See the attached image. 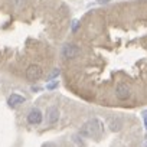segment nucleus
<instances>
[{"label": "nucleus", "instance_id": "0eeeda50", "mask_svg": "<svg viewBox=\"0 0 147 147\" xmlns=\"http://www.w3.org/2000/svg\"><path fill=\"white\" fill-rule=\"evenodd\" d=\"M46 120H48V124H51V125L55 124V123H58V120H59V111H58L56 107H51V108H48Z\"/></svg>", "mask_w": 147, "mask_h": 147}, {"label": "nucleus", "instance_id": "6e6552de", "mask_svg": "<svg viewBox=\"0 0 147 147\" xmlns=\"http://www.w3.org/2000/svg\"><path fill=\"white\" fill-rule=\"evenodd\" d=\"M121 125H123V123H121V120H120V118L113 117V118H110V120H108V127H110L113 131H120Z\"/></svg>", "mask_w": 147, "mask_h": 147}, {"label": "nucleus", "instance_id": "9d476101", "mask_svg": "<svg viewBox=\"0 0 147 147\" xmlns=\"http://www.w3.org/2000/svg\"><path fill=\"white\" fill-rule=\"evenodd\" d=\"M58 84H59L58 81H52V82H49V84L46 85V88H48V90H53V88L58 87Z\"/></svg>", "mask_w": 147, "mask_h": 147}, {"label": "nucleus", "instance_id": "2eb2a0df", "mask_svg": "<svg viewBox=\"0 0 147 147\" xmlns=\"http://www.w3.org/2000/svg\"><path fill=\"white\" fill-rule=\"evenodd\" d=\"M100 3H107V2H110V0H98Z\"/></svg>", "mask_w": 147, "mask_h": 147}, {"label": "nucleus", "instance_id": "4468645a", "mask_svg": "<svg viewBox=\"0 0 147 147\" xmlns=\"http://www.w3.org/2000/svg\"><path fill=\"white\" fill-rule=\"evenodd\" d=\"M143 147H147V136L144 137V143H143Z\"/></svg>", "mask_w": 147, "mask_h": 147}, {"label": "nucleus", "instance_id": "9b49d317", "mask_svg": "<svg viewBox=\"0 0 147 147\" xmlns=\"http://www.w3.org/2000/svg\"><path fill=\"white\" fill-rule=\"evenodd\" d=\"M12 3L16 6V7H20V6H23V3H25V0H12Z\"/></svg>", "mask_w": 147, "mask_h": 147}, {"label": "nucleus", "instance_id": "20e7f679", "mask_svg": "<svg viewBox=\"0 0 147 147\" xmlns=\"http://www.w3.org/2000/svg\"><path fill=\"white\" fill-rule=\"evenodd\" d=\"M42 118L43 117H42V113L39 108H32L28 114V123L30 125H39L42 123Z\"/></svg>", "mask_w": 147, "mask_h": 147}, {"label": "nucleus", "instance_id": "f03ea898", "mask_svg": "<svg viewBox=\"0 0 147 147\" xmlns=\"http://www.w3.org/2000/svg\"><path fill=\"white\" fill-rule=\"evenodd\" d=\"M42 68L36 63H32L28 69H26V78L29 81H38L40 77H42Z\"/></svg>", "mask_w": 147, "mask_h": 147}, {"label": "nucleus", "instance_id": "f257e3e1", "mask_svg": "<svg viewBox=\"0 0 147 147\" xmlns=\"http://www.w3.org/2000/svg\"><path fill=\"white\" fill-rule=\"evenodd\" d=\"M104 133V123L98 118L88 120L80 130V134L88 138H100Z\"/></svg>", "mask_w": 147, "mask_h": 147}, {"label": "nucleus", "instance_id": "423d86ee", "mask_svg": "<svg viewBox=\"0 0 147 147\" xmlns=\"http://www.w3.org/2000/svg\"><path fill=\"white\" fill-rule=\"evenodd\" d=\"M25 101H26L25 97H22V95H19V94H12V95L7 98V105H9L10 108H16V107H19L20 104H23Z\"/></svg>", "mask_w": 147, "mask_h": 147}, {"label": "nucleus", "instance_id": "dca6fc26", "mask_svg": "<svg viewBox=\"0 0 147 147\" xmlns=\"http://www.w3.org/2000/svg\"><path fill=\"white\" fill-rule=\"evenodd\" d=\"M45 147H53V146H52V144H48V146H45Z\"/></svg>", "mask_w": 147, "mask_h": 147}, {"label": "nucleus", "instance_id": "1a4fd4ad", "mask_svg": "<svg viewBox=\"0 0 147 147\" xmlns=\"http://www.w3.org/2000/svg\"><path fill=\"white\" fill-rule=\"evenodd\" d=\"M59 74H61V69H59V68H53V71L48 75V80H53V78H56Z\"/></svg>", "mask_w": 147, "mask_h": 147}, {"label": "nucleus", "instance_id": "39448f33", "mask_svg": "<svg viewBox=\"0 0 147 147\" xmlns=\"http://www.w3.org/2000/svg\"><path fill=\"white\" fill-rule=\"evenodd\" d=\"M81 53V49L75 45H65L63 49H62V55L63 58H68V59H72V58H77L78 55Z\"/></svg>", "mask_w": 147, "mask_h": 147}, {"label": "nucleus", "instance_id": "ddd939ff", "mask_svg": "<svg viewBox=\"0 0 147 147\" xmlns=\"http://www.w3.org/2000/svg\"><path fill=\"white\" fill-rule=\"evenodd\" d=\"M143 120H144V125L147 128V111H143Z\"/></svg>", "mask_w": 147, "mask_h": 147}, {"label": "nucleus", "instance_id": "7ed1b4c3", "mask_svg": "<svg viewBox=\"0 0 147 147\" xmlns=\"http://www.w3.org/2000/svg\"><path fill=\"white\" fill-rule=\"evenodd\" d=\"M115 95L118 100H127L130 95H131V90L127 84L124 82H120L117 87H115Z\"/></svg>", "mask_w": 147, "mask_h": 147}, {"label": "nucleus", "instance_id": "f8f14e48", "mask_svg": "<svg viewBox=\"0 0 147 147\" xmlns=\"http://www.w3.org/2000/svg\"><path fill=\"white\" fill-rule=\"evenodd\" d=\"M78 29V20H74L72 22V32H75Z\"/></svg>", "mask_w": 147, "mask_h": 147}]
</instances>
